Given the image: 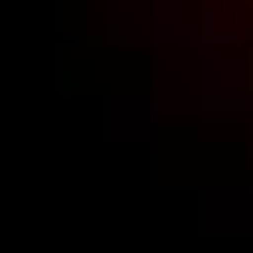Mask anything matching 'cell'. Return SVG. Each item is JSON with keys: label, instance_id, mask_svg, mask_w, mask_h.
<instances>
[{"label": "cell", "instance_id": "1", "mask_svg": "<svg viewBox=\"0 0 253 253\" xmlns=\"http://www.w3.org/2000/svg\"><path fill=\"white\" fill-rule=\"evenodd\" d=\"M200 112H218V118H242V100H236V94H200Z\"/></svg>", "mask_w": 253, "mask_h": 253}]
</instances>
